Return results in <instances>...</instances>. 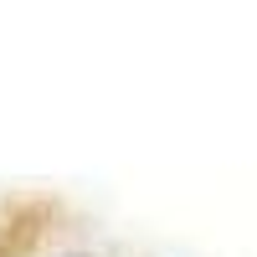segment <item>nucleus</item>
Masks as SVG:
<instances>
[{"instance_id":"obj_1","label":"nucleus","mask_w":257,"mask_h":257,"mask_svg":"<svg viewBox=\"0 0 257 257\" xmlns=\"http://www.w3.org/2000/svg\"><path fill=\"white\" fill-rule=\"evenodd\" d=\"M57 257H98V252H88V247H72V252H57Z\"/></svg>"}]
</instances>
